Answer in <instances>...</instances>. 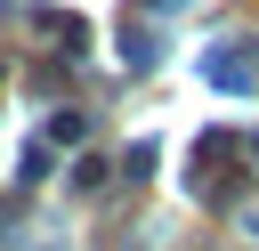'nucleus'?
<instances>
[{
  "mask_svg": "<svg viewBox=\"0 0 259 251\" xmlns=\"http://www.w3.org/2000/svg\"><path fill=\"white\" fill-rule=\"evenodd\" d=\"M202 81L210 89H259V49L243 40V49H210L202 57Z\"/></svg>",
  "mask_w": 259,
  "mask_h": 251,
  "instance_id": "f257e3e1",
  "label": "nucleus"
},
{
  "mask_svg": "<svg viewBox=\"0 0 259 251\" xmlns=\"http://www.w3.org/2000/svg\"><path fill=\"white\" fill-rule=\"evenodd\" d=\"M73 186H81V194H97V186H105V162H89V154H81V162H73Z\"/></svg>",
  "mask_w": 259,
  "mask_h": 251,
  "instance_id": "f03ea898",
  "label": "nucleus"
}]
</instances>
